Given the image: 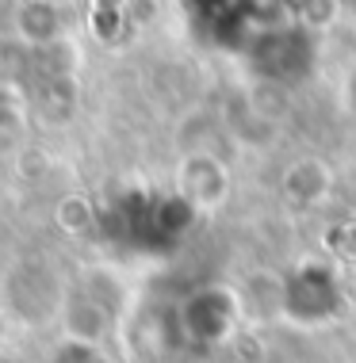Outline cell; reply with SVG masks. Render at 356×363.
<instances>
[{"instance_id": "6da1fadb", "label": "cell", "mask_w": 356, "mask_h": 363, "mask_svg": "<svg viewBox=\"0 0 356 363\" xmlns=\"http://www.w3.org/2000/svg\"><path fill=\"white\" fill-rule=\"evenodd\" d=\"M62 27L65 19L58 12V4L50 0H23L16 12V31H19V43L23 46H54L62 38Z\"/></svg>"}, {"instance_id": "7a4b0ae2", "label": "cell", "mask_w": 356, "mask_h": 363, "mask_svg": "<svg viewBox=\"0 0 356 363\" xmlns=\"http://www.w3.org/2000/svg\"><path fill=\"white\" fill-rule=\"evenodd\" d=\"M180 176H184V195L192 203H200V207H215V203L226 195V172H222V164L215 161V157H207V153L188 157Z\"/></svg>"}, {"instance_id": "3957f363", "label": "cell", "mask_w": 356, "mask_h": 363, "mask_svg": "<svg viewBox=\"0 0 356 363\" xmlns=\"http://www.w3.org/2000/svg\"><path fill=\"white\" fill-rule=\"evenodd\" d=\"M104 306L92 298H73L65 306V329H69V340H88L96 345V337L104 333Z\"/></svg>"}, {"instance_id": "277c9868", "label": "cell", "mask_w": 356, "mask_h": 363, "mask_svg": "<svg viewBox=\"0 0 356 363\" xmlns=\"http://www.w3.org/2000/svg\"><path fill=\"white\" fill-rule=\"evenodd\" d=\"M92 222H96V211L88 207V199H81V195H65L58 203V225L65 233H85Z\"/></svg>"}, {"instance_id": "5b68a950", "label": "cell", "mask_w": 356, "mask_h": 363, "mask_svg": "<svg viewBox=\"0 0 356 363\" xmlns=\"http://www.w3.org/2000/svg\"><path fill=\"white\" fill-rule=\"evenodd\" d=\"M54 363H112L96 345L88 340H65L62 348L54 352Z\"/></svg>"}]
</instances>
